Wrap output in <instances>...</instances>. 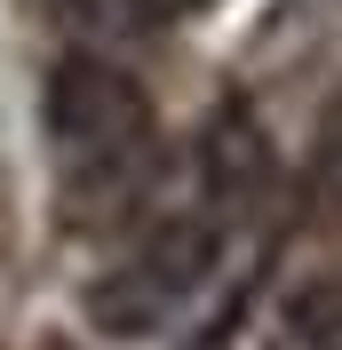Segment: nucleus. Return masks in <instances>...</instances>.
Wrapping results in <instances>:
<instances>
[{
  "label": "nucleus",
  "mask_w": 342,
  "mask_h": 350,
  "mask_svg": "<svg viewBox=\"0 0 342 350\" xmlns=\"http://www.w3.org/2000/svg\"><path fill=\"white\" fill-rule=\"evenodd\" d=\"M48 135L64 144L80 167L120 175L151 144V96L104 56H64L48 72Z\"/></svg>",
  "instance_id": "1"
},
{
  "label": "nucleus",
  "mask_w": 342,
  "mask_h": 350,
  "mask_svg": "<svg viewBox=\"0 0 342 350\" xmlns=\"http://www.w3.org/2000/svg\"><path fill=\"white\" fill-rule=\"evenodd\" d=\"M215 255H223L215 223H199V215H168V223L144 239V255H135L128 271L151 286V295H159V303H183V295H199V286L215 279Z\"/></svg>",
  "instance_id": "2"
},
{
  "label": "nucleus",
  "mask_w": 342,
  "mask_h": 350,
  "mask_svg": "<svg viewBox=\"0 0 342 350\" xmlns=\"http://www.w3.org/2000/svg\"><path fill=\"white\" fill-rule=\"evenodd\" d=\"M199 175H207V191L231 199V207H247V199L271 183V144H263V128H255L247 104H223V111H215L207 144H199Z\"/></svg>",
  "instance_id": "3"
},
{
  "label": "nucleus",
  "mask_w": 342,
  "mask_h": 350,
  "mask_svg": "<svg viewBox=\"0 0 342 350\" xmlns=\"http://www.w3.org/2000/svg\"><path fill=\"white\" fill-rule=\"evenodd\" d=\"M168 310L175 303H159L135 271H111V279L88 295V319H96L104 334H151V327H168Z\"/></svg>",
  "instance_id": "4"
},
{
  "label": "nucleus",
  "mask_w": 342,
  "mask_h": 350,
  "mask_svg": "<svg viewBox=\"0 0 342 350\" xmlns=\"http://www.w3.org/2000/svg\"><path fill=\"white\" fill-rule=\"evenodd\" d=\"M287 334L302 350H342V271H319L287 295Z\"/></svg>",
  "instance_id": "5"
},
{
  "label": "nucleus",
  "mask_w": 342,
  "mask_h": 350,
  "mask_svg": "<svg viewBox=\"0 0 342 350\" xmlns=\"http://www.w3.org/2000/svg\"><path fill=\"white\" fill-rule=\"evenodd\" d=\"M56 16L88 32H144V0H56Z\"/></svg>",
  "instance_id": "6"
}]
</instances>
